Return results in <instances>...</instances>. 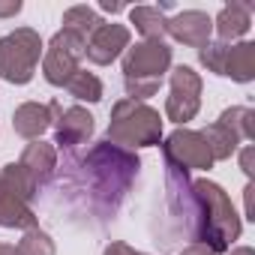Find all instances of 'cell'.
I'll return each mask as SVG.
<instances>
[{"label":"cell","instance_id":"4dcf8cb0","mask_svg":"<svg viewBox=\"0 0 255 255\" xmlns=\"http://www.w3.org/2000/svg\"><path fill=\"white\" fill-rule=\"evenodd\" d=\"M0 255H15V246H9V243L0 240Z\"/></svg>","mask_w":255,"mask_h":255},{"label":"cell","instance_id":"603a6c76","mask_svg":"<svg viewBox=\"0 0 255 255\" xmlns=\"http://www.w3.org/2000/svg\"><path fill=\"white\" fill-rule=\"evenodd\" d=\"M15 255H57V249H54V240L48 237V231L30 228V231H24V237L18 240Z\"/></svg>","mask_w":255,"mask_h":255},{"label":"cell","instance_id":"3957f363","mask_svg":"<svg viewBox=\"0 0 255 255\" xmlns=\"http://www.w3.org/2000/svg\"><path fill=\"white\" fill-rule=\"evenodd\" d=\"M171 69V45L165 42H135L123 51V87L126 99L144 102L159 93L165 72Z\"/></svg>","mask_w":255,"mask_h":255},{"label":"cell","instance_id":"ffe728a7","mask_svg":"<svg viewBox=\"0 0 255 255\" xmlns=\"http://www.w3.org/2000/svg\"><path fill=\"white\" fill-rule=\"evenodd\" d=\"M219 123H225L228 129L240 138V141H252L255 138V111L246 105H231L219 114Z\"/></svg>","mask_w":255,"mask_h":255},{"label":"cell","instance_id":"f1b7e54d","mask_svg":"<svg viewBox=\"0 0 255 255\" xmlns=\"http://www.w3.org/2000/svg\"><path fill=\"white\" fill-rule=\"evenodd\" d=\"M99 9H105V12H123L126 6L117 3V0H114V3H111V0H99Z\"/></svg>","mask_w":255,"mask_h":255},{"label":"cell","instance_id":"6da1fadb","mask_svg":"<svg viewBox=\"0 0 255 255\" xmlns=\"http://www.w3.org/2000/svg\"><path fill=\"white\" fill-rule=\"evenodd\" d=\"M81 168L87 174L93 204H99L105 213H114L117 204L123 201V195L129 192L132 180L138 177L141 159L135 150H123L102 138L99 144H93L87 150V156L81 159Z\"/></svg>","mask_w":255,"mask_h":255},{"label":"cell","instance_id":"484cf974","mask_svg":"<svg viewBox=\"0 0 255 255\" xmlns=\"http://www.w3.org/2000/svg\"><path fill=\"white\" fill-rule=\"evenodd\" d=\"M252 156H255V150H252V147H243V153H240V168H243L246 177H252V171H255V168H252Z\"/></svg>","mask_w":255,"mask_h":255},{"label":"cell","instance_id":"4316f807","mask_svg":"<svg viewBox=\"0 0 255 255\" xmlns=\"http://www.w3.org/2000/svg\"><path fill=\"white\" fill-rule=\"evenodd\" d=\"M252 183H246V189H243V201H246V219H255V210H252Z\"/></svg>","mask_w":255,"mask_h":255},{"label":"cell","instance_id":"7402d4cb","mask_svg":"<svg viewBox=\"0 0 255 255\" xmlns=\"http://www.w3.org/2000/svg\"><path fill=\"white\" fill-rule=\"evenodd\" d=\"M66 90H69V96H75L81 102H99L102 99V81L93 72H87V69H78L66 81Z\"/></svg>","mask_w":255,"mask_h":255},{"label":"cell","instance_id":"30bf717a","mask_svg":"<svg viewBox=\"0 0 255 255\" xmlns=\"http://www.w3.org/2000/svg\"><path fill=\"white\" fill-rule=\"evenodd\" d=\"M126 48H129V27L126 24H114V21H102L84 45V57L96 66H108L114 63Z\"/></svg>","mask_w":255,"mask_h":255},{"label":"cell","instance_id":"e0dca14e","mask_svg":"<svg viewBox=\"0 0 255 255\" xmlns=\"http://www.w3.org/2000/svg\"><path fill=\"white\" fill-rule=\"evenodd\" d=\"M201 138H204V144H207V150H210V156H213V162H222V159H231L234 153H237V147H240V138L228 129L225 123H210L207 129L201 132Z\"/></svg>","mask_w":255,"mask_h":255},{"label":"cell","instance_id":"9c48e42d","mask_svg":"<svg viewBox=\"0 0 255 255\" xmlns=\"http://www.w3.org/2000/svg\"><path fill=\"white\" fill-rule=\"evenodd\" d=\"M162 156H165L168 165H177L183 171H192V168L195 171H207V168H213V156H210L201 132L183 129V126H180V129H174L162 141Z\"/></svg>","mask_w":255,"mask_h":255},{"label":"cell","instance_id":"52a82bcc","mask_svg":"<svg viewBox=\"0 0 255 255\" xmlns=\"http://www.w3.org/2000/svg\"><path fill=\"white\" fill-rule=\"evenodd\" d=\"M84 39L72 30H57L45 48V57H42V75L51 87H66V81L81 69V57H84Z\"/></svg>","mask_w":255,"mask_h":255},{"label":"cell","instance_id":"44dd1931","mask_svg":"<svg viewBox=\"0 0 255 255\" xmlns=\"http://www.w3.org/2000/svg\"><path fill=\"white\" fill-rule=\"evenodd\" d=\"M99 24H102V18H99L90 6H69V9L63 12V27L72 30V33H78L84 42H87V36H90Z\"/></svg>","mask_w":255,"mask_h":255},{"label":"cell","instance_id":"cb8c5ba5","mask_svg":"<svg viewBox=\"0 0 255 255\" xmlns=\"http://www.w3.org/2000/svg\"><path fill=\"white\" fill-rule=\"evenodd\" d=\"M102 255H147V252H138V249H132L129 243H123V240H111V243L102 249Z\"/></svg>","mask_w":255,"mask_h":255},{"label":"cell","instance_id":"d4e9b609","mask_svg":"<svg viewBox=\"0 0 255 255\" xmlns=\"http://www.w3.org/2000/svg\"><path fill=\"white\" fill-rule=\"evenodd\" d=\"M21 12V0H0V18H12Z\"/></svg>","mask_w":255,"mask_h":255},{"label":"cell","instance_id":"7a4b0ae2","mask_svg":"<svg viewBox=\"0 0 255 255\" xmlns=\"http://www.w3.org/2000/svg\"><path fill=\"white\" fill-rule=\"evenodd\" d=\"M192 192L198 198V228H195L192 240L207 246L213 255L231 249V243L243 231V222H240L228 192L216 180H207V177L192 180Z\"/></svg>","mask_w":255,"mask_h":255},{"label":"cell","instance_id":"7c38bea8","mask_svg":"<svg viewBox=\"0 0 255 255\" xmlns=\"http://www.w3.org/2000/svg\"><path fill=\"white\" fill-rule=\"evenodd\" d=\"M60 114H63V108H60L57 99L48 102V105H42V102H24V105H18L15 114H12V129H15L21 138L36 141V138H42V132L48 129V126H51Z\"/></svg>","mask_w":255,"mask_h":255},{"label":"cell","instance_id":"5bb4252c","mask_svg":"<svg viewBox=\"0 0 255 255\" xmlns=\"http://www.w3.org/2000/svg\"><path fill=\"white\" fill-rule=\"evenodd\" d=\"M249 27H252V3H228L213 18V30L219 36V42H234V39L246 36Z\"/></svg>","mask_w":255,"mask_h":255},{"label":"cell","instance_id":"4fadbf2b","mask_svg":"<svg viewBox=\"0 0 255 255\" xmlns=\"http://www.w3.org/2000/svg\"><path fill=\"white\" fill-rule=\"evenodd\" d=\"M51 126H54V144L57 147H78V144H87L93 135V114L81 105H72Z\"/></svg>","mask_w":255,"mask_h":255},{"label":"cell","instance_id":"9a60e30c","mask_svg":"<svg viewBox=\"0 0 255 255\" xmlns=\"http://www.w3.org/2000/svg\"><path fill=\"white\" fill-rule=\"evenodd\" d=\"M18 162H21V165L27 168V174L36 180V186H42V183H48V180L54 177V168H57V150H54V144L36 138V141H30V144L24 147V153H21Z\"/></svg>","mask_w":255,"mask_h":255},{"label":"cell","instance_id":"ac0fdd59","mask_svg":"<svg viewBox=\"0 0 255 255\" xmlns=\"http://www.w3.org/2000/svg\"><path fill=\"white\" fill-rule=\"evenodd\" d=\"M0 228H21V231H30L36 228V213L30 210V204L0 192Z\"/></svg>","mask_w":255,"mask_h":255},{"label":"cell","instance_id":"d6986e66","mask_svg":"<svg viewBox=\"0 0 255 255\" xmlns=\"http://www.w3.org/2000/svg\"><path fill=\"white\" fill-rule=\"evenodd\" d=\"M129 21L135 24V30L147 42H162V36H165V15H162L159 6H132L129 9Z\"/></svg>","mask_w":255,"mask_h":255},{"label":"cell","instance_id":"ba28073f","mask_svg":"<svg viewBox=\"0 0 255 255\" xmlns=\"http://www.w3.org/2000/svg\"><path fill=\"white\" fill-rule=\"evenodd\" d=\"M201 75L192 66H174L168 81V99H165V117L177 126L189 123L201 108Z\"/></svg>","mask_w":255,"mask_h":255},{"label":"cell","instance_id":"277c9868","mask_svg":"<svg viewBox=\"0 0 255 255\" xmlns=\"http://www.w3.org/2000/svg\"><path fill=\"white\" fill-rule=\"evenodd\" d=\"M105 141H111V144H117L123 150L156 147V144H162V117L147 102L120 99L111 108Z\"/></svg>","mask_w":255,"mask_h":255},{"label":"cell","instance_id":"8fae6325","mask_svg":"<svg viewBox=\"0 0 255 255\" xmlns=\"http://www.w3.org/2000/svg\"><path fill=\"white\" fill-rule=\"evenodd\" d=\"M165 33L180 45L204 48L213 36V18L201 9H183V12L165 18Z\"/></svg>","mask_w":255,"mask_h":255},{"label":"cell","instance_id":"5b68a950","mask_svg":"<svg viewBox=\"0 0 255 255\" xmlns=\"http://www.w3.org/2000/svg\"><path fill=\"white\" fill-rule=\"evenodd\" d=\"M45 45L33 27H18L0 39V78L9 84H27L36 75Z\"/></svg>","mask_w":255,"mask_h":255},{"label":"cell","instance_id":"83f0119b","mask_svg":"<svg viewBox=\"0 0 255 255\" xmlns=\"http://www.w3.org/2000/svg\"><path fill=\"white\" fill-rule=\"evenodd\" d=\"M180 255H213V252H210L207 246H201V243H192V246H186Z\"/></svg>","mask_w":255,"mask_h":255},{"label":"cell","instance_id":"8992f818","mask_svg":"<svg viewBox=\"0 0 255 255\" xmlns=\"http://www.w3.org/2000/svg\"><path fill=\"white\" fill-rule=\"evenodd\" d=\"M198 60L210 72L237 84H249L255 78V42H207L198 48Z\"/></svg>","mask_w":255,"mask_h":255},{"label":"cell","instance_id":"f546056e","mask_svg":"<svg viewBox=\"0 0 255 255\" xmlns=\"http://www.w3.org/2000/svg\"><path fill=\"white\" fill-rule=\"evenodd\" d=\"M228 255H255V249H252V246H237V249H231Z\"/></svg>","mask_w":255,"mask_h":255},{"label":"cell","instance_id":"2e32d148","mask_svg":"<svg viewBox=\"0 0 255 255\" xmlns=\"http://www.w3.org/2000/svg\"><path fill=\"white\" fill-rule=\"evenodd\" d=\"M0 192H6V195H12L18 201L30 204L39 195V186H36V180L27 174V168L21 162H9V165H3V171H0Z\"/></svg>","mask_w":255,"mask_h":255}]
</instances>
